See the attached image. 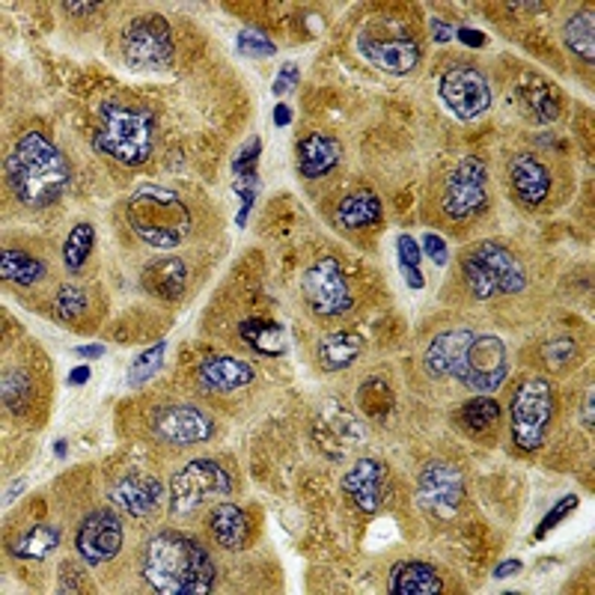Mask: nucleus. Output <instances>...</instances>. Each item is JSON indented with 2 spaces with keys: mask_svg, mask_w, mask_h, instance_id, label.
Instances as JSON below:
<instances>
[{
  "mask_svg": "<svg viewBox=\"0 0 595 595\" xmlns=\"http://www.w3.org/2000/svg\"><path fill=\"white\" fill-rule=\"evenodd\" d=\"M295 84H298V66L287 63L283 69H280V74H277V81L271 90H275V96H287L289 90H292Z\"/></svg>",
  "mask_w": 595,
  "mask_h": 595,
  "instance_id": "obj_44",
  "label": "nucleus"
},
{
  "mask_svg": "<svg viewBox=\"0 0 595 595\" xmlns=\"http://www.w3.org/2000/svg\"><path fill=\"white\" fill-rule=\"evenodd\" d=\"M390 593L394 595H435L444 590L441 572L423 560H405L390 572Z\"/></svg>",
  "mask_w": 595,
  "mask_h": 595,
  "instance_id": "obj_26",
  "label": "nucleus"
},
{
  "mask_svg": "<svg viewBox=\"0 0 595 595\" xmlns=\"http://www.w3.org/2000/svg\"><path fill=\"white\" fill-rule=\"evenodd\" d=\"M143 581L161 595H206L214 586V563L194 536L161 530L143 548Z\"/></svg>",
  "mask_w": 595,
  "mask_h": 595,
  "instance_id": "obj_1",
  "label": "nucleus"
},
{
  "mask_svg": "<svg viewBox=\"0 0 595 595\" xmlns=\"http://www.w3.org/2000/svg\"><path fill=\"white\" fill-rule=\"evenodd\" d=\"M498 420L500 405L494 402L491 396H474V399L462 405V411H458V423H462V429L474 438H486L489 432H494Z\"/></svg>",
  "mask_w": 595,
  "mask_h": 595,
  "instance_id": "obj_32",
  "label": "nucleus"
},
{
  "mask_svg": "<svg viewBox=\"0 0 595 595\" xmlns=\"http://www.w3.org/2000/svg\"><path fill=\"white\" fill-rule=\"evenodd\" d=\"M456 36L465 45H470V48H482V45H486V36H482V33H479V31H470V27H462V31H458Z\"/></svg>",
  "mask_w": 595,
  "mask_h": 595,
  "instance_id": "obj_47",
  "label": "nucleus"
},
{
  "mask_svg": "<svg viewBox=\"0 0 595 595\" xmlns=\"http://www.w3.org/2000/svg\"><path fill=\"white\" fill-rule=\"evenodd\" d=\"M595 15L590 10L574 12L565 22V45L572 48L578 57H584L586 63H593L595 57Z\"/></svg>",
  "mask_w": 595,
  "mask_h": 595,
  "instance_id": "obj_34",
  "label": "nucleus"
},
{
  "mask_svg": "<svg viewBox=\"0 0 595 595\" xmlns=\"http://www.w3.org/2000/svg\"><path fill=\"white\" fill-rule=\"evenodd\" d=\"M420 250H425V256H429V259H432L435 266H444V262H446V242L441 238V235L425 233Z\"/></svg>",
  "mask_w": 595,
  "mask_h": 595,
  "instance_id": "obj_43",
  "label": "nucleus"
},
{
  "mask_svg": "<svg viewBox=\"0 0 595 595\" xmlns=\"http://www.w3.org/2000/svg\"><path fill=\"white\" fill-rule=\"evenodd\" d=\"M506 346L498 337H474V342L465 351V361L458 370L456 382L470 387L474 394H494L500 384L506 382Z\"/></svg>",
  "mask_w": 595,
  "mask_h": 595,
  "instance_id": "obj_11",
  "label": "nucleus"
},
{
  "mask_svg": "<svg viewBox=\"0 0 595 595\" xmlns=\"http://www.w3.org/2000/svg\"><path fill=\"white\" fill-rule=\"evenodd\" d=\"M122 548V521L114 510H93L74 533V551L90 565L114 560Z\"/></svg>",
  "mask_w": 595,
  "mask_h": 595,
  "instance_id": "obj_15",
  "label": "nucleus"
},
{
  "mask_svg": "<svg viewBox=\"0 0 595 595\" xmlns=\"http://www.w3.org/2000/svg\"><path fill=\"white\" fill-rule=\"evenodd\" d=\"M574 506H578V498H572V494H569V498L560 500V503H557V506H553V510L548 512V518H545L542 524L536 527V533H533V542H539V539H545V536H548V533H551L553 527H557V524H560V521H563L565 515H569V512L574 510Z\"/></svg>",
  "mask_w": 595,
  "mask_h": 595,
  "instance_id": "obj_41",
  "label": "nucleus"
},
{
  "mask_svg": "<svg viewBox=\"0 0 595 595\" xmlns=\"http://www.w3.org/2000/svg\"><path fill=\"white\" fill-rule=\"evenodd\" d=\"M22 489H24V479H15L10 489H7V494H3V506H10V500L19 498V494H22Z\"/></svg>",
  "mask_w": 595,
  "mask_h": 595,
  "instance_id": "obj_52",
  "label": "nucleus"
},
{
  "mask_svg": "<svg viewBox=\"0 0 595 595\" xmlns=\"http://www.w3.org/2000/svg\"><path fill=\"white\" fill-rule=\"evenodd\" d=\"M553 415V387L539 375H530L518 384V390L510 402L512 438L521 450H539L548 435Z\"/></svg>",
  "mask_w": 595,
  "mask_h": 595,
  "instance_id": "obj_6",
  "label": "nucleus"
},
{
  "mask_svg": "<svg viewBox=\"0 0 595 595\" xmlns=\"http://www.w3.org/2000/svg\"><path fill=\"white\" fill-rule=\"evenodd\" d=\"M0 277L3 280H12L19 287H36L45 277V262L36 259V256L24 254V250H12L7 247L3 256H0Z\"/></svg>",
  "mask_w": 595,
  "mask_h": 595,
  "instance_id": "obj_33",
  "label": "nucleus"
},
{
  "mask_svg": "<svg viewBox=\"0 0 595 595\" xmlns=\"http://www.w3.org/2000/svg\"><path fill=\"white\" fill-rule=\"evenodd\" d=\"M233 491L230 470L221 468L212 458H194L171 479V512L191 515L214 498H226Z\"/></svg>",
  "mask_w": 595,
  "mask_h": 595,
  "instance_id": "obj_7",
  "label": "nucleus"
},
{
  "mask_svg": "<svg viewBox=\"0 0 595 595\" xmlns=\"http://www.w3.org/2000/svg\"><path fill=\"white\" fill-rule=\"evenodd\" d=\"M173 31L161 15H140L122 33V60L135 72H152L171 63Z\"/></svg>",
  "mask_w": 595,
  "mask_h": 595,
  "instance_id": "obj_8",
  "label": "nucleus"
},
{
  "mask_svg": "<svg viewBox=\"0 0 595 595\" xmlns=\"http://www.w3.org/2000/svg\"><path fill=\"white\" fill-rule=\"evenodd\" d=\"M363 351V337L354 334V330H337V334H328L319 340V363L325 372H340L349 370L351 363L361 358Z\"/></svg>",
  "mask_w": 595,
  "mask_h": 595,
  "instance_id": "obj_29",
  "label": "nucleus"
},
{
  "mask_svg": "<svg viewBox=\"0 0 595 595\" xmlns=\"http://www.w3.org/2000/svg\"><path fill=\"white\" fill-rule=\"evenodd\" d=\"M378 221H382V200L372 191H354L342 197L337 202V212H334V223L340 230H363V226H372Z\"/></svg>",
  "mask_w": 595,
  "mask_h": 595,
  "instance_id": "obj_28",
  "label": "nucleus"
},
{
  "mask_svg": "<svg viewBox=\"0 0 595 595\" xmlns=\"http://www.w3.org/2000/svg\"><path fill=\"white\" fill-rule=\"evenodd\" d=\"M197 382L212 394H233L254 382V370H250V363L238 361V358L214 354L197 366Z\"/></svg>",
  "mask_w": 595,
  "mask_h": 595,
  "instance_id": "obj_22",
  "label": "nucleus"
},
{
  "mask_svg": "<svg viewBox=\"0 0 595 595\" xmlns=\"http://www.w3.org/2000/svg\"><path fill=\"white\" fill-rule=\"evenodd\" d=\"M361 54L375 63L384 72L394 74H408L415 72L417 63H420V45L408 36H361Z\"/></svg>",
  "mask_w": 595,
  "mask_h": 595,
  "instance_id": "obj_18",
  "label": "nucleus"
},
{
  "mask_svg": "<svg viewBox=\"0 0 595 595\" xmlns=\"http://www.w3.org/2000/svg\"><path fill=\"white\" fill-rule=\"evenodd\" d=\"M185 283H188V271L176 256H159L143 268V287L149 295L161 298V301H179Z\"/></svg>",
  "mask_w": 595,
  "mask_h": 595,
  "instance_id": "obj_25",
  "label": "nucleus"
},
{
  "mask_svg": "<svg viewBox=\"0 0 595 595\" xmlns=\"http://www.w3.org/2000/svg\"><path fill=\"white\" fill-rule=\"evenodd\" d=\"M438 93L458 119H477L491 107L489 78L474 66H453L441 74Z\"/></svg>",
  "mask_w": 595,
  "mask_h": 595,
  "instance_id": "obj_14",
  "label": "nucleus"
},
{
  "mask_svg": "<svg viewBox=\"0 0 595 595\" xmlns=\"http://www.w3.org/2000/svg\"><path fill=\"white\" fill-rule=\"evenodd\" d=\"M102 126L93 135V147L98 155H107L126 167L147 164L155 147V128L159 119L147 107L131 105H102Z\"/></svg>",
  "mask_w": 595,
  "mask_h": 595,
  "instance_id": "obj_3",
  "label": "nucleus"
},
{
  "mask_svg": "<svg viewBox=\"0 0 595 595\" xmlns=\"http://www.w3.org/2000/svg\"><path fill=\"white\" fill-rule=\"evenodd\" d=\"M57 584H60V593H84L86 590V574L78 563H63L60 572H57Z\"/></svg>",
  "mask_w": 595,
  "mask_h": 595,
  "instance_id": "obj_42",
  "label": "nucleus"
},
{
  "mask_svg": "<svg viewBox=\"0 0 595 595\" xmlns=\"http://www.w3.org/2000/svg\"><path fill=\"white\" fill-rule=\"evenodd\" d=\"M489 167L477 155H465L450 173L444 188V214L453 221H470L489 209Z\"/></svg>",
  "mask_w": 595,
  "mask_h": 595,
  "instance_id": "obj_9",
  "label": "nucleus"
},
{
  "mask_svg": "<svg viewBox=\"0 0 595 595\" xmlns=\"http://www.w3.org/2000/svg\"><path fill=\"white\" fill-rule=\"evenodd\" d=\"M238 51L250 54L254 60H266V57H275L277 48L268 36H262V33L242 31L238 33Z\"/></svg>",
  "mask_w": 595,
  "mask_h": 595,
  "instance_id": "obj_40",
  "label": "nucleus"
},
{
  "mask_svg": "<svg viewBox=\"0 0 595 595\" xmlns=\"http://www.w3.org/2000/svg\"><path fill=\"white\" fill-rule=\"evenodd\" d=\"M128 226L155 250H171L185 242V235L191 233V212L179 200V194L167 188H138L128 200Z\"/></svg>",
  "mask_w": 595,
  "mask_h": 595,
  "instance_id": "obj_4",
  "label": "nucleus"
},
{
  "mask_svg": "<svg viewBox=\"0 0 595 595\" xmlns=\"http://www.w3.org/2000/svg\"><path fill=\"white\" fill-rule=\"evenodd\" d=\"M432 33H435V36H432V39H435V43H446V39H453V27H450V24L446 22H432Z\"/></svg>",
  "mask_w": 595,
  "mask_h": 595,
  "instance_id": "obj_48",
  "label": "nucleus"
},
{
  "mask_svg": "<svg viewBox=\"0 0 595 595\" xmlns=\"http://www.w3.org/2000/svg\"><path fill=\"white\" fill-rule=\"evenodd\" d=\"M304 298L316 316L337 319L351 310L349 280L342 275L340 262L334 256H322L304 275Z\"/></svg>",
  "mask_w": 595,
  "mask_h": 595,
  "instance_id": "obj_12",
  "label": "nucleus"
},
{
  "mask_svg": "<svg viewBox=\"0 0 595 595\" xmlns=\"http://www.w3.org/2000/svg\"><path fill=\"white\" fill-rule=\"evenodd\" d=\"M574 354V342L572 340H560V342H551L548 349H545V358L551 363H563L565 358H572Z\"/></svg>",
  "mask_w": 595,
  "mask_h": 595,
  "instance_id": "obj_45",
  "label": "nucleus"
},
{
  "mask_svg": "<svg viewBox=\"0 0 595 595\" xmlns=\"http://www.w3.org/2000/svg\"><path fill=\"white\" fill-rule=\"evenodd\" d=\"M149 425H152L155 438L182 446L202 444L214 432L212 417L200 411V408H194V405H161V408L152 411Z\"/></svg>",
  "mask_w": 595,
  "mask_h": 595,
  "instance_id": "obj_16",
  "label": "nucleus"
},
{
  "mask_svg": "<svg viewBox=\"0 0 595 595\" xmlns=\"http://www.w3.org/2000/svg\"><path fill=\"white\" fill-rule=\"evenodd\" d=\"M0 390H3V405H7V411L15 417H22L27 411V405H31V390L33 382L31 375L24 370H3V382H0Z\"/></svg>",
  "mask_w": 595,
  "mask_h": 595,
  "instance_id": "obj_35",
  "label": "nucleus"
},
{
  "mask_svg": "<svg viewBox=\"0 0 595 595\" xmlns=\"http://www.w3.org/2000/svg\"><path fill=\"white\" fill-rule=\"evenodd\" d=\"M69 179V161L43 131H27L7 159V182L12 194L33 209H45L60 200Z\"/></svg>",
  "mask_w": 595,
  "mask_h": 595,
  "instance_id": "obj_2",
  "label": "nucleus"
},
{
  "mask_svg": "<svg viewBox=\"0 0 595 595\" xmlns=\"http://www.w3.org/2000/svg\"><path fill=\"white\" fill-rule=\"evenodd\" d=\"M468 486L465 474L450 462H425L417 479V500L429 515L435 518H453L465 503Z\"/></svg>",
  "mask_w": 595,
  "mask_h": 595,
  "instance_id": "obj_10",
  "label": "nucleus"
},
{
  "mask_svg": "<svg viewBox=\"0 0 595 595\" xmlns=\"http://www.w3.org/2000/svg\"><path fill=\"white\" fill-rule=\"evenodd\" d=\"M387 479H390V470L382 458H361L342 477V491L354 500V506L361 512H375L382 506Z\"/></svg>",
  "mask_w": 595,
  "mask_h": 595,
  "instance_id": "obj_17",
  "label": "nucleus"
},
{
  "mask_svg": "<svg viewBox=\"0 0 595 595\" xmlns=\"http://www.w3.org/2000/svg\"><path fill=\"white\" fill-rule=\"evenodd\" d=\"M510 188L521 206L536 209L551 194V173L533 152H521L510 161Z\"/></svg>",
  "mask_w": 595,
  "mask_h": 595,
  "instance_id": "obj_19",
  "label": "nucleus"
},
{
  "mask_svg": "<svg viewBox=\"0 0 595 595\" xmlns=\"http://www.w3.org/2000/svg\"><path fill=\"white\" fill-rule=\"evenodd\" d=\"M54 453H57V456H66V444H63V441H60V444L54 446Z\"/></svg>",
  "mask_w": 595,
  "mask_h": 595,
  "instance_id": "obj_55",
  "label": "nucleus"
},
{
  "mask_svg": "<svg viewBox=\"0 0 595 595\" xmlns=\"http://www.w3.org/2000/svg\"><path fill=\"white\" fill-rule=\"evenodd\" d=\"M313 435H316V444L328 458L340 462L363 444L366 438V425L361 423V417L349 411L346 405L337 402V399H328L322 405L319 415H316V423H313Z\"/></svg>",
  "mask_w": 595,
  "mask_h": 595,
  "instance_id": "obj_13",
  "label": "nucleus"
},
{
  "mask_svg": "<svg viewBox=\"0 0 595 595\" xmlns=\"http://www.w3.org/2000/svg\"><path fill=\"white\" fill-rule=\"evenodd\" d=\"M63 10L74 12V15H81V12H93V10H98V3H63Z\"/></svg>",
  "mask_w": 595,
  "mask_h": 595,
  "instance_id": "obj_54",
  "label": "nucleus"
},
{
  "mask_svg": "<svg viewBox=\"0 0 595 595\" xmlns=\"http://www.w3.org/2000/svg\"><path fill=\"white\" fill-rule=\"evenodd\" d=\"M86 304H90V298L81 287H60L57 289V295H54V316L60 322H81V316L86 313Z\"/></svg>",
  "mask_w": 595,
  "mask_h": 595,
  "instance_id": "obj_37",
  "label": "nucleus"
},
{
  "mask_svg": "<svg viewBox=\"0 0 595 595\" xmlns=\"http://www.w3.org/2000/svg\"><path fill=\"white\" fill-rule=\"evenodd\" d=\"M114 506L126 515H135V518H143L149 512L155 510L164 498V486L159 479L149 477V474H126L114 486Z\"/></svg>",
  "mask_w": 595,
  "mask_h": 595,
  "instance_id": "obj_21",
  "label": "nucleus"
},
{
  "mask_svg": "<svg viewBox=\"0 0 595 595\" xmlns=\"http://www.w3.org/2000/svg\"><path fill=\"white\" fill-rule=\"evenodd\" d=\"M518 572H521V560L512 557V560H503V563L491 572V578H494V581H503V578H512V574H518Z\"/></svg>",
  "mask_w": 595,
  "mask_h": 595,
  "instance_id": "obj_46",
  "label": "nucleus"
},
{
  "mask_svg": "<svg viewBox=\"0 0 595 595\" xmlns=\"http://www.w3.org/2000/svg\"><path fill=\"white\" fill-rule=\"evenodd\" d=\"M289 119H292V110H289L287 105H277L275 107V122L280 128H287L289 126Z\"/></svg>",
  "mask_w": 595,
  "mask_h": 595,
  "instance_id": "obj_51",
  "label": "nucleus"
},
{
  "mask_svg": "<svg viewBox=\"0 0 595 595\" xmlns=\"http://www.w3.org/2000/svg\"><path fill=\"white\" fill-rule=\"evenodd\" d=\"M474 337L477 334L465 328L438 334L435 340L429 342V349H425V370L432 372L435 378H456L458 370H462V361H465V351L474 342Z\"/></svg>",
  "mask_w": 595,
  "mask_h": 595,
  "instance_id": "obj_20",
  "label": "nucleus"
},
{
  "mask_svg": "<svg viewBox=\"0 0 595 595\" xmlns=\"http://www.w3.org/2000/svg\"><path fill=\"white\" fill-rule=\"evenodd\" d=\"M515 98H518L521 110L530 119H536V122H553V119L560 117V105H563L560 93L545 78H527L515 90Z\"/></svg>",
  "mask_w": 595,
  "mask_h": 595,
  "instance_id": "obj_27",
  "label": "nucleus"
},
{
  "mask_svg": "<svg viewBox=\"0 0 595 595\" xmlns=\"http://www.w3.org/2000/svg\"><path fill=\"white\" fill-rule=\"evenodd\" d=\"M86 382H90V366H74L72 375H69V384L78 387V384H86Z\"/></svg>",
  "mask_w": 595,
  "mask_h": 595,
  "instance_id": "obj_50",
  "label": "nucleus"
},
{
  "mask_svg": "<svg viewBox=\"0 0 595 595\" xmlns=\"http://www.w3.org/2000/svg\"><path fill=\"white\" fill-rule=\"evenodd\" d=\"M295 155L298 173H301L304 179H319V176H325V173H330L337 164H340L342 147L337 138L316 131V135H307V138L298 143Z\"/></svg>",
  "mask_w": 595,
  "mask_h": 595,
  "instance_id": "obj_23",
  "label": "nucleus"
},
{
  "mask_svg": "<svg viewBox=\"0 0 595 595\" xmlns=\"http://www.w3.org/2000/svg\"><path fill=\"white\" fill-rule=\"evenodd\" d=\"M164 349H167V342H155L152 349L143 351L138 361L131 363L128 384H135V387H138V384L149 382V378H152V375L161 370V363H164Z\"/></svg>",
  "mask_w": 595,
  "mask_h": 595,
  "instance_id": "obj_39",
  "label": "nucleus"
},
{
  "mask_svg": "<svg viewBox=\"0 0 595 595\" xmlns=\"http://www.w3.org/2000/svg\"><path fill=\"white\" fill-rule=\"evenodd\" d=\"M396 247H399V266H402V275L405 280H408V287L423 289V277H420V256H423V250L417 245V238L402 233L399 235V242H396Z\"/></svg>",
  "mask_w": 595,
  "mask_h": 595,
  "instance_id": "obj_38",
  "label": "nucleus"
},
{
  "mask_svg": "<svg viewBox=\"0 0 595 595\" xmlns=\"http://www.w3.org/2000/svg\"><path fill=\"white\" fill-rule=\"evenodd\" d=\"M78 354H81V358H93V361H96V358H102V354H105V346H81V349H78Z\"/></svg>",
  "mask_w": 595,
  "mask_h": 595,
  "instance_id": "obj_53",
  "label": "nucleus"
},
{
  "mask_svg": "<svg viewBox=\"0 0 595 595\" xmlns=\"http://www.w3.org/2000/svg\"><path fill=\"white\" fill-rule=\"evenodd\" d=\"M238 337L266 358H280L287 351V330L275 319H247L238 325Z\"/></svg>",
  "mask_w": 595,
  "mask_h": 595,
  "instance_id": "obj_31",
  "label": "nucleus"
},
{
  "mask_svg": "<svg viewBox=\"0 0 595 595\" xmlns=\"http://www.w3.org/2000/svg\"><path fill=\"white\" fill-rule=\"evenodd\" d=\"M462 275L470 295L489 301L498 295H518L527 287V271L518 259L498 242H479L462 254Z\"/></svg>",
  "mask_w": 595,
  "mask_h": 595,
  "instance_id": "obj_5",
  "label": "nucleus"
},
{
  "mask_svg": "<svg viewBox=\"0 0 595 595\" xmlns=\"http://www.w3.org/2000/svg\"><path fill=\"white\" fill-rule=\"evenodd\" d=\"M63 542V533L51 527V524H36L31 530H24L19 539H12L7 545V551L12 557H19V560H45V557H51L57 548Z\"/></svg>",
  "mask_w": 595,
  "mask_h": 595,
  "instance_id": "obj_30",
  "label": "nucleus"
},
{
  "mask_svg": "<svg viewBox=\"0 0 595 595\" xmlns=\"http://www.w3.org/2000/svg\"><path fill=\"white\" fill-rule=\"evenodd\" d=\"M209 533L223 551H242L250 542V521L235 503H221L209 515Z\"/></svg>",
  "mask_w": 595,
  "mask_h": 595,
  "instance_id": "obj_24",
  "label": "nucleus"
},
{
  "mask_svg": "<svg viewBox=\"0 0 595 595\" xmlns=\"http://www.w3.org/2000/svg\"><path fill=\"white\" fill-rule=\"evenodd\" d=\"M593 402H595V396L586 394V402L584 408H581V423H584L586 429H593Z\"/></svg>",
  "mask_w": 595,
  "mask_h": 595,
  "instance_id": "obj_49",
  "label": "nucleus"
},
{
  "mask_svg": "<svg viewBox=\"0 0 595 595\" xmlns=\"http://www.w3.org/2000/svg\"><path fill=\"white\" fill-rule=\"evenodd\" d=\"M93 245H96V230H93V223H78L72 233H69V238H66L63 247L66 268H69V271H81L86 259H90Z\"/></svg>",
  "mask_w": 595,
  "mask_h": 595,
  "instance_id": "obj_36",
  "label": "nucleus"
}]
</instances>
